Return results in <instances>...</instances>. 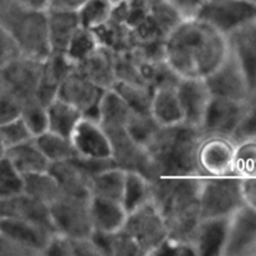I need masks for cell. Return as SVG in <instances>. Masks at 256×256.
<instances>
[{
	"label": "cell",
	"mask_w": 256,
	"mask_h": 256,
	"mask_svg": "<svg viewBox=\"0 0 256 256\" xmlns=\"http://www.w3.org/2000/svg\"><path fill=\"white\" fill-rule=\"evenodd\" d=\"M228 52L226 35L196 18L182 20L164 42V59L182 78L205 79Z\"/></svg>",
	"instance_id": "1"
},
{
	"label": "cell",
	"mask_w": 256,
	"mask_h": 256,
	"mask_svg": "<svg viewBox=\"0 0 256 256\" xmlns=\"http://www.w3.org/2000/svg\"><path fill=\"white\" fill-rule=\"evenodd\" d=\"M200 182L202 178L198 176H158L150 180V198L164 216L170 239L192 244L202 220Z\"/></svg>",
	"instance_id": "2"
},
{
	"label": "cell",
	"mask_w": 256,
	"mask_h": 256,
	"mask_svg": "<svg viewBox=\"0 0 256 256\" xmlns=\"http://www.w3.org/2000/svg\"><path fill=\"white\" fill-rule=\"evenodd\" d=\"M202 136L200 128L185 122L160 126L144 146L158 176L202 178L196 159Z\"/></svg>",
	"instance_id": "3"
},
{
	"label": "cell",
	"mask_w": 256,
	"mask_h": 256,
	"mask_svg": "<svg viewBox=\"0 0 256 256\" xmlns=\"http://www.w3.org/2000/svg\"><path fill=\"white\" fill-rule=\"evenodd\" d=\"M0 22L12 35L22 55L44 60L52 52L46 9H34L12 2L0 12Z\"/></svg>",
	"instance_id": "4"
},
{
	"label": "cell",
	"mask_w": 256,
	"mask_h": 256,
	"mask_svg": "<svg viewBox=\"0 0 256 256\" xmlns=\"http://www.w3.org/2000/svg\"><path fill=\"white\" fill-rule=\"evenodd\" d=\"M245 205L242 178H202L199 190L200 219L230 218Z\"/></svg>",
	"instance_id": "5"
},
{
	"label": "cell",
	"mask_w": 256,
	"mask_h": 256,
	"mask_svg": "<svg viewBox=\"0 0 256 256\" xmlns=\"http://www.w3.org/2000/svg\"><path fill=\"white\" fill-rule=\"evenodd\" d=\"M122 229L134 239L142 256L154 255L169 238L164 216L152 200L129 212Z\"/></svg>",
	"instance_id": "6"
},
{
	"label": "cell",
	"mask_w": 256,
	"mask_h": 256,
	"mask_svg": "<svg viewBox=\"0 0 256 256\" xmlns=\"http://www.w3.org/2000/svg\"><path fill=\"white\" fill-rule=\"evenodd\" d=\"M90 198L62 194L49 205L55 232L69 238H90L92 232L89 212Z\"/></svg>",
	"instance_id": "7"
},
{
	"label": "cell",
	"mask_w": 256,
	"mask_h": 256,
	"mask_svg": "<svg viewBox=\"0 0 256 256\" xmlns=\"http://www.w3.org/2000/svg\"><path fill=\"white\" fill-rule=\"evenodd\" d=\"M104 130L112 145V159L118 168L125 172H139L149 182L158 178L146 149L132 139L126 126Z\"/></svg>",
	"instance_id": "8"
},
{
	"label": "cell",
	"mask_w": 256,
	"mask_h": 256,
	"mask_svg": "<svg viewBox=\"0 0 256 256\" xmlns=\"http://www.w3.org/2000/svg\"><path fill=\"white\" fill-rule=\"evenodd\" d=\"M196 19L228 36L238 28L256 20V6L246 0H205Z\"/></svg>",
	"instance_id": "9"
},
{
	"label": "cell",
	"mask_w": 256,
	"mask_h": 256,
	"mask_svg": "<svg viewBox=\"0 0 256 256\" xmlns=\"http://www.w3.org/2000/svg\"><path fill=\"white\" fill-rule=\"evenodd\" d=\"M238 142L230 136L204 135L198 148V165L202 178L235 176L234 162Z\"/></svg>",
	"instance_id": "10"
},
{
	"label": "cell",
	"mask_w": 256,
	"mask_h": 256,
	"mask_svg": "<svg viewBox=\"0 0 256 256\" xmlns=\"http://www.w3.org/2000/svg\"><path fill=\"white\" fill-rule=\"evenodd\" d=\"M210 94L228 98L240 102H249L252 99L246 76L234 52L230 50L222 64L205 78Z\"/></svg>",
	"instance_id": "11"
},
{
	"label": "cell",
	"mask_w": 256,
	"mask_h": 256,
	"mask_svg": "<svg viewBox=\"0 0 256 256\" xmlns=\"http://www.w3.org/2000/svg\"><path fill=\"white\" fill-rule=\"evenodd\" d=\"M104 92L105 89L74 69L62 80L56 96L79 109L84 118L99 122V105Z\"/></svg>",
	"instance_id": "12"
},
{
	"label": "cell",
	"mask_w": 256,
	"mask_h": 256,
	"mask_svg": "<svg viewBox=\"0 0 256 256\" xmlns=\"http://www.w3.org/2000/svg\"><path fill=\"white\" fill-rule=\"evenodd\" d=\"M42 65V60L20 55L0 69V82L5 89L24 102L36 96Z\"/></svg>",
	"instance_id": "13"
},
{
	"label": "cell",
	"mask_w": 256,
	"mask_h": 256,
	"mask_svg": "<svg viewBox=\"0 0 256 256\" xmlns=\"http://www.w3.org/2000/svg\"><path fill=\"white\" fill-rule=\"evenodd\" d=\"M256 255V210L242 205L229 219L222 256Z\"/></svg>",
	"instance_id": "14"
},
{
	"label": "cell",
	"mask_w": 256,
	"mask_h": 256,
	"mask_svg": "<svg viewBox=\"0 0 256 256\" xmlns=\"http://www.w3.org/2000/svg\"><path fill=\"white\" fill-rule=\"evenodd\" d=\"M246 105L248 102L212 95L200 129L204 135H222L232 138L242 120Z\"/></svg>",
	"instance_id": "15"
},
{
	"label": "cell",
	"mask_w": 256,
	"mask_h": 256,
	"mask_svg": "<svg viewBox=\"0 0 256 256\" xmlns=\"http://www.w3.org/2000/svg\"><path fill=\"white\" fill-rule=\"evenodd\" d=\"M76 156L90 159H110L112 145L106 132L96 120L82 118L70 135Z\"/></svg>",
	"instance_id": "16"
},
{
	"label": "cell",
	"mask_w": 256,
	"mask_h": 256,
	"mask_svg": "<svg viewBox=\"0 0 256 256\" xmlns=\"http://www.w3.org/2000/svg\"><path fill=\"white\" fill-rule=\"evenodd\" d=\"M176 95L185 124L202 126L212 94L205 79L182 78L176 86Z\"/></svg>",
	"instance_id": "17"
},
{
	"label": "cell",
	"mask_w": 256,
	"mask_h": 256,
	"mask_svg": "<svg viewBox=\"0 0 256 256\" xmlns=\"http://www.w3.org/2000/svg\"><path fill=\"white\" fill-rule=\"evenodd\" d=\"M226 38L230 50L244 70L252 99L256 92V20L238 28Z\"/></svg>",
	"instance_id": "18"
},
{
	"label": "cell",
	"mask_w": 256,
	"mask_h": 256,
	"mask_svg": "<svg viewBox=\"0 0 256 256\" xmlns=\"http://www.w3.org/2000/svg\"><path fill=\"white\" fill-rule=\"evenodd\" d=\"M0 232L32 252L34 256L42 254L49 240L55 234L42 225L9 216H0Z\"/></svg>",
	"instance_id": "19"
},
{
	"label": "cell",
	"mask_w": 256,
	"mask_h": 256,
	"mask_svg": "<svg viewBox=\"0 0 256 256\" xmlns=\"http://www.w3.org/2000/svg\"><path fill=\"white\" fill-rule=\"evenodd\" d=\"M74 69L75 64L62 52H52L42 60L36 98L45 106L56 98L60 84Z\"/></svg>",
	"instance_id": "20"
},
{
	"label": "cell",
	"mask_w": 256,
	"mask_h": 256,
	"mask_svg": "<svg viewBox=\"0 0 256 256\" xmlns=\"http://www.w3.org/2000/svg\"><path fill=\"white\" fill-rule=\"evenodd\" d=\"M0 216L15 218L42 225L52 232H56L50 218L49 206L44 202L29 196L25 192L0 200Z\"/></svg>",
	"instance_id": "21"
},
{
	"label": "cell",
	"mask_w": 256,
	"mask_h": 256,
	"mask_svg": "<svg viewBox=\"0 0 256 256\" xmlns=\"http://www.w3.org/2000/svg\"><path fill=\"white\" fill-rule=\"evenodd\" d=\"M229 219L212 218L200 220L192 242L198 256H222L226 244Z\"/></svg>",
	"instance_id": "22"
},
{
	"label": "cell",
	"mask_w": 256,
	"mask_h": 256,
	"mask_svg": "<svg viewBox=\"0 0 256 256\" xmlns=\"http://www.w3.org/2000/svg\"><path fill=\"white\" fill-rule=\"evenodd\" d=\"M92 32L96 36L100 46L105 48L112 54H120L132 50V32L125 22L119 2L115 4L109 20Z\"/></svg>",
	"instance_id": "23"
},
{
	"label": "cell",
	"mask_w": 256,
	"mask_h": 256,
	"mask_svg": "<svg viewBox=\"0 0 256 256\" xmlns=\"http://www.w3.org/2000/svg\"><path fill=\"white\" fill-rule=\"evenodd\" d=\"M48 35L52 52H65L70 40L80 28L76 10L46 9Z\"/></svg>",
	"instance_id": "24"
},
{
	"label": "cell",
	"mask_w": 256,
	"mask_h": 256,
	"mask_svg": "<svg viewBox=\"0 0 256 256\" xmlns=\"http://www.w3.org/2000/svg\"><path fill=\"white\" fill-rule=\"evenodd\" d=\"M89 212L92 229L102 232L120 230L128 216L122 202L99 196H90Z\"/></svg>",
	"instance_id": "25"
},
{
	"label": "cell",
	"mask_w": 256,
	"mask_h": 256,
	"mask_svg": "<svg viewBox=\"0 0 256 256\" xmlns=\"http://www.w3.org/2000/svg\"><path fill=\"white\" fill-rule=\"evenodd\" d=\"M48 172L56 180L62 194L90 198V178L78 166L74 159L50 162Z\"/></svg>",
	"instance_id": "26"
},
{
	"label": "cell",
	"mask_w": 256,
	"mask_h": 256,
	"mask_svg": "<svg viewBox=\"0 0 256 256\" xmlns=\"http://www.w3.org/2000/svg\"><path fill=\"white\" fill-rule=\"evenodd\" d=\"M75 69L102 89H112L115 82L114 54L99 46L92 54L75 65Z\"/></svg>",
	"instance_id": "27"
},
{
	"label": "cell",
	"mask_w": 256,
	"mask_h": 256,
	"mask_svg": "<svg viewBox=\"0 0 256 256\" xmlns=\"http://www.w3.org/2000/svg\"><path fill=\"white\" fill-rule=\"evenodd\" d=\"M5 158L22 175L48 172L50 166V162L39 149L34 138L8 148Z\"/></svg>",
	"instance_id": "28"
},
{
	"label": "cell",
	"mask_w": 256,
	"mask_h": 256,
	"mask_svg": "<svg viewBox=\"0 0 256 256\" xmlns=\"http://www.w3.org/2000/svg\"><path fill=\"white\" fill-rule=\"evenodd\" d=\"M150 112L162 126H170L184 122L176 89L164 88L152 92Z\"/></svg>",
	"instance_id": "29"
},
{
	"label": "cell",
	"mask_w": 256,
	"mask_h": 256,
	"mask_svg": "<svg viewBox=\"0 0 256 256\" xmlns=\"http://www.w3.org/2000/svg\"><path fill=\"white\" fill-rule=\"evenodd\" d=\"M90 238L102 256H142L136 242L122 228L112 232L94 230Z\"/></svg>",
	"instance_id": "30"
},
{
	"label": "cell",
	"mask_w": 256,
	"mask_h": 256,
	"mask_svg": "<svg viewBox=\"0 0 256 256\" xmlns=\"http://www.w3.org/2000/svg\"><path fill=\"white\" fill-rule=\"evenodd\" d=\"M46 112L48 130L66 138H70L72 130L82 118L79 109L58 96L46 105Z\"/></svg>",
	"instance_id": "31"
},
{
	"label": "cell",
	"mask_w": 256,
	"mask_h": 256,
	"mask_svg": "<svg viewBox=\"0 0 256 256\" xmlns=\"http://www.w3.org/2000/svg\"><path fill=\"white\" fill-rule=\"evenodd\" d=\"M125 174L126 172L118 166L100 172L90 180V196H99L122 202Z\"/></svg>",
	"instance_id": "32"
},
{
	"label": "cell",
	"mask_w": 256,
	"mask_h": 256,
	"mask_svg": "<svg viewBox=\"0 0 256 256\" xmlns=\"http://www.w3.org/2000/svg\"><path fill=\"white\" fill-rule=\"evenodd\" d=\"M132 109L112 89L105 90L99 105V124L104 129L126 126Z\"/></svg>",
	"instance_id": "33"
},
{
	"label": "cell",
	"mask_w": 256,
	"mask_h": 256,
	"mask_svg": "<svg viewBox=\"0 0 256 256\" xmlns=\"http://www.w3.org/2000/svg\"><path fill=\"white\" fill-rule=\"evenodd\" d=\"M22 182H24L22 192L44 202L48 206L62 195L56 180L49 172L25 174L22 175Z\"/></svg>",
	"instance_id": "34"
},
{
	"label": "cell",
	"mask_w": 256,
	"mask_h": 256,
	"mask_svg": "<svg viewBox=\"0 0 256 256\" xmlns=\"http://www.w3.org/2000/svg\"><path fill=\"white\" fill-rule=\"evenodd\" d=\"M34 139L39 149L50 162H64V160H69L76 156V152H75L70 138L62 136L56 132L46 130Z\"/></svg>",
	"instance_id": "35"
},
{
	"label": "cell",
	"mask_w": 256,
	"mask_h": 256,
	"mask_svg": "<svg viewBox=\"0 0 256 256\" xmlns=\"http://www.w3.org/2000/svg\"><path fill=\"white\" fill-rule=\"evenodd\" d=\"M152 200L150 198V182L139 172H126L122 205L129 214L142 204Z\"/></svg>",
	"instance_id": "36"
},
{
	"label": "cell",
	"mask_w": 256,
	"mask_h": 256,
	"mask_svg": "<svg viewBox=\"0 0 256 256\" xmlns=\"http://www.w3.org/2000/svg\"><path fill=\"white\" fill-rule=\"evenodd\" d=\"M112 89L126 102L132 112L152 114L150 106H152V90L150 88L115 80Z\"/></svg>",
	"instance_id": "37"
},
{
	"label": "cell",
	"mask_w": 256,
	"mask_h": 256,
	"mask_svg": "<svg viewBox=\"0 0 256 256\" xmlns=\"http://www.w3.org/2000/svg\"><path fill=\"white\" fill-rule=\"evenodd\" d=\"M115 2L112 0H86L76 10L80 26L94 30L112 16Z\"/></svg>",
	"instance_id": "38"
},
{
	"label": "cell",
	"mask_w": 256,
	"mask_h": 256,
	"mask_svg": "<svg viewBox=\"0 0 256 256\" xmlns=\"http://www.w3.org/2000/svg\"><path fill=\"white\" fill-rule=\"evenodd\" d=\"M20 118L34 138L48 130L46 106L36 96L22 102Z\"/></svg>",
	"instance_id": "39"
},
{
	"label": "cell",
	"mask_w": 256,
	"mask_h": 256,
	"mask_svg": "<svg viewBox=\"0 0 256 256\" xmlns=\"http://www.w3.org/2000/svg\"><path fill=\"white\" fill-rule=\"evenodd\" d=\"M99 46L100 45L94 32L92 30L80 26L72 36V39L70 40L69 45L65 50V54L76 65L80 62H82L85 58L89 56L90 54H92Z\"/></svg>",
	"instance_id": "40"
},
{
	"label": "cell",
	"mask_w": 256,
	"mask_h": 256,
	"mask_svg": "<svg viewBox=\"0 0 256 256\" xmlns=\"http://www.w3.org/2000/svg\"><path fill=\"white\" fill-rule=\"evenodd\" d=\"M114 72L116 80L129 82V84L148 86L142 72H140L139 62L132 50L120 52V54H114Z\"/></svg>",
	"instance_id": "41"
},
{
	"label": "cell",
	"mask_w": 256,
	"mask_h": 256,
	"mask_svg": "<svg viewBox=\"0 0 256 256\" xmlns=\"http://www.w3.org/2000/svg\"><path fill=\"white\" fill-rule=\"evenodd\" d=\"M234 175L238 178H256V139L238 142Z\"/></svg>",
	"instance_id": "42"
},
{
	"label": "cell",
	"mask_w": 256,
	"mask_h": 256,
	"mask_svg": "<svg viewBox=\"0 0 256 256\" xmlns=\"http://www.w3.org/2000/svg\"><path fill=\"white\" fill-rule=\"evenodd\" d=\"M24 192L22 175L12 166V162L2 158L0 160V200L19 195Z\"/></svg>",
	"instance_id": "43"
},
{
	"label": "cell",
	"mask_w": 256,
	"mask_h": 256,
	"mask_svg": "<svg viewBox=\"0 0 256 256\" xmlns=\"http://www.w3.org/2000/svg\"><path fill=\"white\" fill-rule=\"evenodd\" d=\"M160 126L162 125L158 124L152 114H139V112H132L126 124V129L132 139L136 140L142 146L146 145V142L152 139Z\"/></svg>",
	"instance_id": "44"
},
{
	"label": "cell",
	"mask_w": 256,
	"mask_h": 256,
	"mask_svg": "<svg viewBox=\"0 0 256 256\" xmlns=\"http://www.w3.org/2000/svg\"><path fill=\"white\" fill-rule=\"evenodd\" d=\"M34 136H32V132H29V129H28V126L20 116L12 120V122L0 125V139H2V144L5 145L6 149L14 146V145L28 142Z\"/></svg>",
	"instance_id": "45"
},
{
	"label": "cell",
	"mask_w": 256,
	"mask_h": 256,
	"mask_svg": "<svg viewBox=\"0 0 256 256\" xmlns=\"http://www.w3.org/2000/svg\"><path fill=\"white\" fill-rule=\"evenodd\" d=\"M232 138L235 142L256 139V99L250 100L248 102L242 120H240L239 125L235 129Z\"/></svg>",
	"instance_id": "46"
},
{
	"label": "cell",
	"mask_w": 256,
	"mask_h": 256,
	"mask_svg": "<svg viewBox=\"0 0 256 256\" xmlns=\"http://www.w3.org/2000/svg\"><path fill=\"white\" fill-rule=\"evenodd\" d=\"M22 112V100L5 89L4 86L0 88V125L16 119Z\"/></svg>",
	"instance_id": "47"
},
{
	"label": "cell",
	"mask_w": 256,
	"mask_h": 256,
	"mask_svg": "<svg viewBox=\"0 0 256 256\" xmlns=\"http://www.w3.org/2000/svg\"><path fill=\"white\" fill-rule=\"evenodd\" d=\"M20 55L22 52H20L19 48L16 46L6 28L0 22V69Z\"/></svg>",
	"instance_id": "48"
},
{
	"label": "cell",
	"mask_w": 256,
	"mask_h": 256,
	"mask_svg": "<svg viewBox=\"0 0 256 256\" xmlns=\"http://www.w3.org/2000/svg\"><path fill=\"white\" fill-rule=\"evenodd\" d=\"M69 256H102L92 238L68 236Z\"/></svg>",
	"instance_id": "49"
},
{
	"label": "cell",
	"mask_w": 256,
	"mask_h": 256,
	"mask_svg": "<svg viewBox=\"0 0 256 256\" xmlns=\"http://www.w3.org/2000/svg\"><path fill=\"white\" fill-rule=\"evenodd\" d=\"M154 255H170V256H188L196 255L194 246L189 242H182L168 238L162 246L154 252Z\"/></svg>",
	"instance_id": "50"
},
{
	"label": "cell",
	"mask_w": 256,
	"mask_h": 256,
	"mask_svg": "<svg viewBox=\"0 0 256 256\" xmlns=\"http://www.w3.org/2000/svg\"><path fill=\"white\" fill-rule=\"evenodd\" d=\"M166 2L176 10L182 20H188L196 18L205 0H166Z\"/></svg>",
	"instance_id": "51"
},
{
	"label": "cell",
	"mask_w": 256,
	"mask_h": 256,
	"mask_svg": "<svg viewBox=\"0 0 256 256\" xmlns=\"http://www.w3.org/2000/svg\"><path fill=\"white\" fill-rule=\"evenodd\" d=\"M0 256H34L32 252L22 248L8 235L0 232Z\"/></svg>",
	"instance_id": "52"
},
{
	"label": "cell",
	"mask_w": 256,
	"mask_h": 256,
	"mask_svg": "<svg viewBox=\"0 0 256 256\" xmlns=\"http://www.w3.org/2000/svg\"><path fill=\"white\" fill-rule=\"evenodd\" d=\"M242 189L245 204L256 210V178H242Z\"/></svg>",
	"instance_id": "53"
},
{
	"label": "cell",
	"mask_w": 256,
	"mask_h": 256,
	"mask_svg": "<svg viewBox=\"0 0 256 256\" xmlns=\"http://www.w3.org/2000/svg\"><path fill=\"white\" fill-rule=\"evenodd\" d=\"M85 2L86 0H50L49 6L48 8H52V9L78 10Z\"/></svg>",
	"instance_id": "54"
},
{
	"label": "cell",
	"mask_w": 256,
	"mask_h": 256,
	"mask_svg": "<svg viewBox=\"0 0 256 256\" xmlns=\"http://www.w3.org/2000/svg\"><path fill=\"white\" fill-rule=\"evenodd\" d=\"M19 4L28 8H34V9H46L49 6L50 0H15Z\"/></svg>",
	"instance_id": "55"
},
{
	"label": "cell",
	"mask_w": 256,
	"mask_h": 256,
	"mask_svg": "<svg viewBox=\"0 0 256 256\" xmlns=\"http://www.w3.org/2000/svg\"><path fill=\"white\" fill-rule=\"evenodd\" d=\"M15 0H0V12H2L4 9H6L10 4Z\"/></svg>",
	"instance_id": "56"
},
{
	"label": "cell",
	"mask_w": 256,
	"mask_h": 256,
	"mask_svg": "<svg viewBox=\"0 0 256 256\" xmlns=\"http://www.w3.org/2000/svg\"><path fill=\"white\" fill-rule=\"evenodd\" d=\"M5 152H6V148H5V145L2 144V139H0V160H2V158H5Z\"/></svg>",
	"instance_id": "57"
},
{
	"label": "cell",
	"mask_w": 256,
	"mask_h": 256,
	"mask_svg": "<svg viewBox=\"0 0 256 256\" xmlns=\"http://www.w3.org/2000/svg\"><path fill=\"white\" fill-rule=\"evenodd\" d=\"M246 2H252V5H255V6H256V0H246Z\"/></svg>",
	"instance_id": "58"
},
{
	"label": "cell",
	"mask_w": 256,
	"mask_h": 256,
	"mask_svg": "<svg viewBox=\"0 0 256 256\" xmlns=\"http://www.w3.org/2000/svg\"><path fill=\"white\" fill-rule=\"evenodd\" d=\"M112 2H115V4H116V2H120V0H112Z\"/></svg>",
	"instance_id": "59"
},
{
	"label": "cell",
	"mask_w": 256,
	"mask_h": 256,
	"mask_svg": "<svg viewBox=\"0 0 256 256\" xmlns=\"http://www.w3.org/2000/svg\"><path fill=\"white\" fill-rule=\"evenodd\" d=\"M0 88H2V82H0Z\"/></svg>",
	"instance_id": "60"
}]
</instances>
